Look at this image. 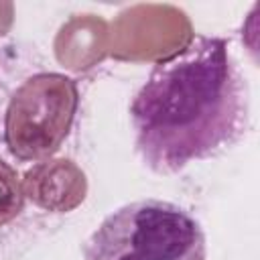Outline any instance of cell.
I'll use <instances>...</instances> for the list:
<instances>
[{
	"label": "cell",
	"instance_id": "1",
	"mask_svg": "<svg viewBox=\"0 0 260 260\" xmlns=\"http://www.w3.org/2000/svg\"><path fill=\"white\" fill-rule=\"evenodd\" d=\"M250 85L232 43L193 35L158 59L130 102L134 152L156 175L217 158L250 130Z\"/></svg>",
	"mask_w": 260,
	"mask_h": 260
},
{
	"label": "cell",
	"instance_id": "2",
	"mask_svg": "<svg viewBox=\"0 0 260 260\" xmlns=\"http://www.w3.org/2000/svg\"><path fill=\"white\" fill-rule=\"evenodd\" d=\"M79 81L69 73L37 67L12 89H0V140L20 167L59 156L77 128Z\"/></svg>",
	"mask_w": 260,
	"mask_h": 260
},
{
	"label": "cell",
	"instance_id": "3",
	"mask_svg": "<svg viewBox=\"0 0 260 260\" xmlns=\"http://www.w3.org/2000/svg\"><path fill=\"white\" fill-rule=\"evenodd\" d=\"M83 260H205L201 221L179 203L136 199L110 211L81 246Z\"/></svg>",
	"mask_w": 260,
	"mask_h": 260
},
{
	"label": "cell",
	"instance_id": "4",
	"mask_svg": "<svg viewBox=\"0 0 260 260\" xmlns=\"http://www.w3.org/2000/svg\"><path fill=\"white\" fill-rule=\"evenodd\" d=\"M22 185L35 211L55 225H61L65 215L77 211L89 191L85 171L69 156H53L28 165Z\"/></svg>",
	"mask_w": 260,
	"mask_h": 260
},
{
	"label": "cell",
	"instance_id": "5",
	"mask_svg": "<svg viewBox=\"0 0 260 260\" xmlns=\"http://www.w3.org/2000/svg\"><path fill=\"white\" fill-rule=\"evenodd\" d=\"M26 167H20L8 156L4 144H0V244H4L6 260H12L18 254L16 246V228H43V232L55 223L41 217L30 201L26 199L22 175Z\"/></svg>",
	"mask_w": 260,
	"mask_h": 260
}]
</instances>
